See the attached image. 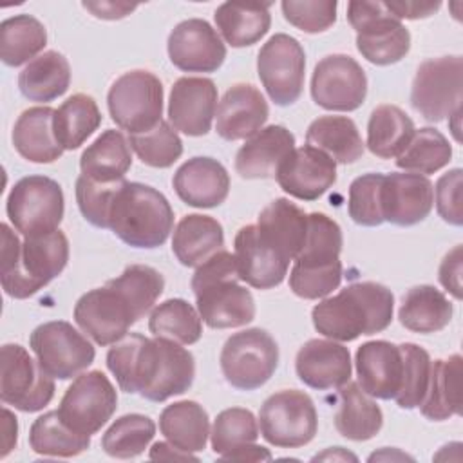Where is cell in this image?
<instances>
[{
    "label": "cell",
    "mask_w": 463,
    "mask_h": 463,
    "mask_svg": "<svg viewBox=\"0 0 463 463\" xmlns=\"http://www.w3.org/2000/svg\"><path fill=\"white\" fill-rule=\"evenodd\" d=\"M107 367L121 391L157 403L186 392L195 376L194 354L183 344L139 333H128L112 344Z\"/></svg>",
    "instance_id": "obj_1"
},
{
    "label": "cell",
    "mask_w": 463,
    "mask_h": 463,
    "mask_svg": "<svg viewBox=\"0 0 463 463\" xmlns=\"http://www.w3.org/2000/svg\"><path fill=\"white\" fill-rule=\"evenodd\" d=\"M165 289L163 275L152 266L130 264L103 288L83 293L74 306V322L98 345H112L128 335Z\"/></svg>",
    "instance_id": "obj_2"
},
{
    "label": "cell",
    "mask_w": 463,
    "mask_h": 463,
    "mask_svg": "<svg viewBox=\"0 0 463 463\" xmlns=\"http://www.w3.org/2000/svg\"><path fill=\"white\" fill-rule=\"evenodd\" d=\"M394 295L378 282H353L340 293L318 302L313 311L315 329L336 342L374 335L392 322Z\"/></svg>",
    "instance_id": "obj_3"
},
{
    "label": "cell",
    "mask_w": 463,
    "mask_h": 463,
    "mask_svg": "<svg viewBox=\"0 0 463 463\" xmlns=\"http://www.w3.org/2000/svg\"><path fill=\"white\" fill-rule=\"evenodd\" d=\"M0 280L4 291L13 298H27L56 279L69 260V241L61 230L25 237L2 224Z\"/></svg>",
    "instance_id": "obj_4"
},
{
    "label": "cell",
    "mask_w": 463,
    "mask_h": 463,
    "mask_svg": "<svg viewBox=\"0 0 463 463\" xmlns=\"http://www.w3.org/2000/svg\"><path fill=\"white\" fill-rule=\"evenodd\" d=\"M239 280L235 257L226 250L197 266L190 286L197 311L208 327L232 329L255 318L253 295Z\"/></svg>",
    "instance_id": "obj_5"
},
{
    "label": "cell",
    "mask_w": 463,
    "mask_h": 463,
    "mask_svg": "<svg viewBox=\"0 0 463 463\" xmlns=\"http://www.w3.org/2000/svg\"><path fill=\"white\" fill-rule=\"evenodd\" d=\"M174 228V210L156 188L121 181L109 213V230L132 248H157Z\"/></svg>",
    "instance_id": "obj_6"
},
{
    "label": "cell",
    "mask_w": 463,
    "mask_h": 463,
    "mask_svg": "<svg viewBox=\"0 0 463 463\" xmlns=\"http://www.w3.org/2000/svg\"><path fill=\"white\" fill-rule=\"evenodd\" d=\"M347 20L356 31L358 52L374 65H391L405 58L411 33L385 2H349Z\"/></svg>",
    "instance_id": "obj_7"
},
{
    "label": "cell",
    "mask_w": 463,
    "mask_h": 463,
    "mask_svg": "<svg viewBox=\"0 0 463 463\" xmlns=\"http://www.w3.org/2000/svg\"><path fill=\"white\" fill-rule=\"evenodd\" d=\"M107 107L112 121L128 136L148 132L163 119V83L150 71H128L110 85Z\"/></svg>",
    "instance_id": "obj_8"
},
{
    "label": "cell",
    "mask_w": 463,
    "mask_h": 463,
    "mask_svg": "<svg viewBox=\"0 0 463 463\" xmlns=\"http://www.w3.org/2000/svg\"><path fill=\"white\" fill-rule=\"evenodd\" d=\"M5 212L24 237L56 232L65 212L63 190L47 175L22 177L7 195Z\"/></svg>",
    "instance_id": "obj_9"
},
{
    "label": "cell",
    "mask_w": 463,
    "mask_h": 463,
    "mask_svg": "<svg viewBox=\"0 0 463 463\" xmlns=\"http://www.w3.org/2000/svg\"><path fill=\"white\" fill-rule=\"evenodd\" d=\"M221 371L226 382L239 391H255L262 387L279 365V345L275 338L251 327L233 333L221 351Z\"/></svg>",
    "instance_id": "obj_10"
},
{
    "label": "cell",
    "mask_w": 463,
    "mask_h": 463,
    "mask_svg": "<svg viewBox=\"0 0 463 463\" xmlns=\"http://www.w3.org/2000/svg\"><path fill=\"white\" fill-rule=\"evenodd\" d=\"M262 438L280 449L307 445L318 429V416L309 394L284 389L268 396L259 411Z\"/></svg>",
    "instance_id": "obj_11"
},
{
    "label": "cell",
    "mask_w": 463,
    "mask_h": 463,
    "mask_svg": "<svg viewBox=\"0 0 463 463\" xmlns=\"http://www.w3.org/2000/svg\"><path fill=\"white\" fill-rule=\"evenodd\" d=\"M461 56L430 58L420 63L411 89V105L430 123H439L461 109Z\"/></svg>",
    "instance_id": "obj_12"
},
{
    "label": "cell",
    "mask_w": 463,
    "mask_h": 463,
    "mask_svg": "<svg viewBox=\"0 0 463 463\" xmlns=\"http://www.w3.org/2000/svg\"><path fill=\"white\" fill-rule=\"evenodd\" d=\"M29 347L40 367L58 380L76 378L96 356L90 340L65 320L40 324L29 336Z\"/></svg>",
    "instance_id": "obj_13"
},
{
    "label": "cell",
    "mask_w": 463,
    "mask_h": 463,
    "mask_svg": "<svg viewBox=\"0 0 463 463\" xmlns=\"http://www.w3.org/2000/svg\"><path fill=\"white\" fill-rule=\"evenodd\" d=\"M0 398L22 412H38L51 403L54 382L20 344L0 349Z\"/></svg>",
    "instance_id": "obj_14"
},
{
    "label": "cell",
    "mask_w": 463,
    "mask_h": 463,
    "mask_svg": "<svg viewBox=\"0 0 463 463\" xmlns=\"http://www.w3.org/2000/svg\"><path fill=\"white\" fill-rule=\"evenodd\" d=\"M118 392L101 371L78 374L65 391L58 414L60 420L81 436L96 434L116 412Z\"/></svg>",
    "instance_id": "obj_15"
},
{
    "label": "cell",
    "mask_w": 463,
    "mask_h": 463,
    "mask_svg": "<svg viewBox=\"0 0 463 463\" xmlns=\"http://www.w3.org/2000/svg\"><path fill=\"white\" fill-rule=\"evenodd\" d=\"M306 54L300 42L286 33L273 34L257 54V74L271 101L293 105L304 89Z\"/></svg>",
    "instance_id": "obj_16"
},
{
    "label": "cell",
    "mask_w": 463,
    "mask_h": 463,
    "mask_svg": "<svg viewBox=\"0 0 463 463\" xmlns=\"http://www.w3.org/2000/svg\"><path fill=\"white\" fill-rule=\"evenodd\" d=\"M367 96V76L362 65L347 54L322 58L311 76V98L326 109L351 112L362 107Z\"/></svg>",
    "instance_id": "obj_17"
},
{
    "label": "cell",
    "mask_w": 463,
    "mask_h": 463,
    "mask_svg": "<svg viewBox=\"0 0 463 463\" xmlns=\"http://www.w3.org/2000/svg\"><path fill=\"white\" fill-rule=\"evenodd\" d=\"M170 61L184 72H215L226 58L221 34L201 18L177 24L168 36Z\"/></svg>",
    "instance_id": "obj_18"
},
{
    "label": "cell",
    "mask_w": 463,
    "mask_h": 463,
    "mask_svg": "<svg viewBox=\"0 0 463 463\" xmlns=\"http://www.w3.org/2000/svg\"><path fill=\"white\" fill-rule=\"evenodd\" d=\"M217 112V87L210 78H179L168 98V123L186 136H204Z\"/></svg>",
    "instance_id": "obj_19"
},
{
    "label": "cell",
    "mask_w": 463,
    "mask_h": 463,
    "mask_svg": "<svg viewBox=\"0 0 463 463\" xmlns=\"http://www.w3.org/2000/svg\"><path fill=\"white\" fill-rule=\"evenodd\" d=\"M275 179L291 197L315 201L336 183V163L326 152L304 145L280 163Z\"/></svg>",
    "instance_id": "obj_20"
},
{
    "label": "cell",
    "mask_w": 463,
    "mask_h": 463,
    "mask_svg": "<svg viewBox=\"0 0 463 463\" xmlns=\"http://www.w3.org/2000/svg\"><path fill=\"white\" fill-rule=\"evenodd\" d=\"M380 204L383 221L396 226H414L434 206V184L421 174L392 172L383 177Z\"/></svg>",
    "instance_id": "obj_21"
},
{
    "label": "cell",
    "mask_w": 463,
    "mask_h": 463,
    "mask_svg": "<svg viewBox=\"0 0 463 463\" xmlns=\"http://www.w3.org/2000/svg\"><path fill=\"white\" fill-rule=\"evenodd\" d=\"M358 385L378 400H394L402 387L403 356L400 345L387 340H371L356 349Z\"/></svg>",
    "instance_id": "obj_22"
},
{
    "label": "cell",
    "mask_w": 463,
    "mask_h": 463,
    "mask_svg": "<svg viewBox=\"0 0 463 463\" xmlns=\"http://www.w3.org/2000/svg\"><path fill=\"white\" fill-rule=\"evenodd\" d=\"M233 248L239 279L248 286L271 289L286 279L289 260L262 241L257 224L242 226L235 235Z\"/></svg>",
    "instance_id": "obj_23"
},
{
    "label": "cell",
    "mask_w": 463,
    "mask_h": 463,
    "mask_svg": "<svg viewBox=\"0 0 463 463\" xmlns=\"http://www.w3.org/2000/svg\"><path fill=\"white\" fill-rule=\"evenodd\" d=\"M295 371L300 382L311 389H340L351 380L349 349L335 340H307L297 353Z\"/></svg>",
    "instance_id": "obj_24"
},
{
    "label": "cell",
    "mask_w": 463,
    "mask_h": 463,
    "mask_svg": "<svg viewBox=\"0 0 463 463\" xmlns=\"http://www.w3.org/2000/svg\"><path fill=\"white\" fill-rule=\"evenodd\" d=\"M269 109L260 90L250 83L232 85L217 105L215 130L226 141L250 139L268 121Z\"/></svg>",
    "instance_id": "obj_25"
},
{
    "label": "cell",
    "mask_w": 463,
    "mask_h": 463,
    "mask_svg": "<svg viewBox=\"0 0 463 463\" xmlns=\"http://www.w3.org/2000/svg\"><path fill=\"white\" fill-rule=\"evenodd\" d=\"M177 197L194 208H215L226 201L230 175L213 157H192L184 161L172 179Z\"/></svg>",
    "instance_id": "obj_26"
},
{
    "label": "cell",
    "mask_w": 463,
    "mask_h": 463,
    "mask_svg": "<svg viewBox=\"0 0 463 463\" xmlns=\"http://www.w3.org/2000/svg\"><path fill=\"white\" fill-rule=\"evenodd\" d=\"M295 148V136L282 125L260 128L235 154V172L242 179L275 177L280 163Z\"/></svg>",
    "instance_id": "obj_27"
},
{
    "label": "cell",
    "mask_w": 463,
    "mask_h": 463,
    "mask_svg": "<svg viewBox=\"0 0 463 463\" xmlns=\"http://www.w3.org/2000/svg\"><path fill=\"white\" fill-rule=\"evenodd\" d=\"M257 230L268 246L291 262L304 244L307 213L289 199L279 197L259 213Z\"/></svg>",
    "instance_id": "obj_28"
},
{
    "label": "cell",
    "mask_w": 463,
    "mask_h": 463,
    "mask_svg": "<svg viewBox=\"0 0 463 463\" xmlns=\"http://www.w3.org/2000/svg\"><path fill=\"white\" fill-rule=\"evenodd\" d=\"M224 250V232L217 219L203 213L184 215L172 237V251L186 268H197Z\"/></svg>",
    "instance_id": "obj_29"
},
{
    "label": "cell",
    "mask_w": 463,
    "mask_h": 463,
    "mask_svg": "<svg viewBox=\"0 0 463 463\" xmlns=\"http://www.w3.org/2000/svg\"><path fill=\"white\" fill-rule=\"evenodd\" d=\"M52 119L54 109L51 107H31L18 116L11 139L24 159L31 163H52L63 154L52 130Z\"/></svg>",
    "instance_id": "obj_30"
},
{
    "label": "cell",
    "mask_w": 463,
    "mask_h": 463,
    "mask_svg": "<svg viewBox=\"0 0 463 463\" xmlns=\"http://www.w3.org/2000/svg\"><path fill=\"white\" fill-rule=\"evenodd\" d=\"M383 425L380 405L362 391L358 382H347L338 391L335 427L338 434L353 441L374 438Z\"/></svg>",
    "instance_id": "obj_31"
},
{
    "label": "cell",
    "mask_w": 463,
    "mask_h": 463,
    "mask_svg": "<svg viewBox=\"0 0 463 463\" xmlns=\"http://www.w3.org/2000/svg\"><path fill=\"white\" fill-rule=\"evenodd\" d=\"M461 369L463 358L459 354L430 364L427 392L420 403V411L427 420L443 421L461 414Z\"/></svg>",
    "instance_id": "obj_32"
},
{
    "label": "cell",
    "mask_w": 463,
    "mask_h": 463,
    "mask_svg": "<svg viewBox=\"0 0 463 463\" xmlns=\"http://www.w3.org/2000/svg\"><path fill=\"white\" fill-rule=\"evenodd\" d=\"M132 166L128 139L114 128L101 132L81 154V175L98 183H116L125 179Z\"/></svg>",
    "instance_id": "obj_33"
},
{
    "label": "cell",
    "mask_w": 463,
    "mask_h": 463,
    "mask_svg": "<svg viewBox=\"0 0 463 463\" xmlns=\"http://www.w3.org/2000/svg\"><path fill=\"white\" fill-rule=\"evenodd\" d=\"M71 85V65L58 51H45L29 61L20 76L18 89L29 101L49 103L67 92Z\"/></svg>",
    "instance_id": "obj_34"
},
{
    "label": "cell",
    "mask_w": 463,
    "mask_h": 463,
    "mask_svg": "<svg viewBox=\"0 0 463 463\" xmlns=\"http://www.w3.org/2000/svg\"><path fill=\"white\" fill-rule=\"evenodd\" d=\"M159 430L174 447L186 452H201L210 436V418L197 402L181 400L161 411Z\"/></svg>",
    "instance_id": "obj_35"
},
{
    "label": "cell",
    "mask_w": 463,
    "mask_h": 463,
    "mask_svg": "<svg viewBox=\"0 0 463 463\" xmlns=\"http://www.w3.org/2000/svg\"><path fill=\"white\" fill-rule=\"evenodd\" d=\"M306 143L326 152L335 163L349 165L364 156V141L356 123L347 116H320L306 132Z\"/></svg>",
    "instance_id": "obj_36"
},
{
    "label": "cell",
    "mask_w": 463,
    "mask_h": 463,
    "mask_svg": "<svg viewBox=\"0 0 463 463\" xmlns=\"http://www.w3.org/2000/svg\"><path fill=\"white\" fill-rule=\"evenodd\" d=\"M452 311L450 300L439 289L429 284H420L403 295L398 318L405 329L427 335L447 327Z\"/></svg>",
    "instance_id": "obj_37"
},
{
    "label": "cell",
    "mask_w": 463,
    "mask_h": 463,
    "mask_svg": "<svg viewBox=\"0 0 463 463\" xmlns=\"http://www.w3.org/2000/svg\"><path fill=\"white\" fill-rule=\"evenodd\" d=\"M269 5L271 4H221L213 13L219 34L232 47H250L257 43L269 31Z\"/></svg>",
    "instance_id": "obj_38"
},
{
    "label": "cell",
    "mask_w": 463,
    "mask_h": 463,
    "mask_svg": "<svg viewBox=\"0 0 463 463\" xmlns=\"http://www.w3.org/2000/svg\"><path fill=\"white\" fill-rule=\"evenodd\" d=\"M344 237L336 221L326 213H307V232L304 244L295 257L293 268L298 269H327L340 264Z\"/></svg>",
    "instance_id": "obj_39"
},
{
    "label": "cell",
    "mask_w": 463,
    "mask_h": 463,
    "mask_svg": "<svg viewBox=\"0 0 463 463\" xmlns=\"http://www.w3.org/2000/svg\"><path fill=\"white\" fill-rule=\"evenodd\" d=\"M416 128L412 119L396 105H378L367 123V148L380 159L398 157Z\"/></svg>",
    "instance_id": "obj_40"
},
{
    "label": "cell",
    "mask_w": 463,
    "mask_h": 463,
    "mask_svg": "<svg viewBox=\"0 0 463 463\" xmlns=\"http://www.w3.org/2000/svg\"><path fill=\"white\" fill-rule=\"evenodd\" d=\"M101 125V112L92 96L78 92L67 98L56 110L52 130L63 150L80 148Z\"/></svg>",
    "instance_id": "obj_41"
},
{
    "label": "cell",
    "mask_w": 463,
    "mask_h": 463,
    "mask_svg": "<svg viewBox=\"0 0 463 463\" xmlns=\"http://www.w3.org/2000/svg\"><path fill=\"white\" fill-rule=\"evenodd\" d=\"M47 45V31L31 14H14L0 24V58L9 67L33 61Z\"/></svg>",
    "instance_id": "obj_42"
},
{
    "label": "cell",
    "mask_w": 463,
    "mask_h": 463,
    "mask_svg": "<svg viewBox=\"0 0 463 463\" xmlns=\"http://www.w3.org/2000/svg\"><path fill=\"white\" fill-rule=\"evenodd\" d=\"M29 445L36 454L72 458L90 447V436H81L71 430L58 411H49L38 416L29 429Z\"/></svg>",
    "instance_id": "obj_43"
},
{
    "label": "cell",
    "mask_w": 463,
    "mask_h": 463,
    "mask_svg": "<svg viewBox=\"0 0 463 463\" xmlns=\"http://www.w3.org/2000/svg\"><path fill=\"white\" fill-rule=\"evenodd\" d=\"M148 329L154 336H165L183 345H192L199 342L203 335V318L186 300L168 298L152 309Z\"/></svg>",
    "instance_id": "obj_44"
},
{
    "label": "cell",
    "mask_w": 463,
    "mask_h": 463,
    "mask_svg": "<svg viewBox=\"0 0 463 463\" xmlns=\"http://www.w3.org/2000/svg\"><path fill=\"white\" fill-rule=\"evenodd\" d=\"M452 157L449 139L436 128L423 127L414 132L405 150L396 157V166L412 174H434L447 166Z\"/></svg>",
    "instance_id": "obj_45"
},
{
    "label": "cell",
    "mask_w": 463,
    "mask_h": 463,
    "mask_svg": "<svg viewBox=\"0 0 463 463\" xmlns=\"http://www.w3.org/2000/svg\"><path fill=\"white\" fill-rule=\"evenodd\" d=\"M156 434V423L145 414H125L118 418L101 436V449L118 459L137 458L145 452Z\"/></svg>",
    "instance_id": "obj_46"
},
{
    "label": "cell",
    "mask_w": 463,
    "mask_h": 463,
    "mask_svg": "<svg viewBox=\"0 0 463 463\" xmlns=\"http://www.w3.org/2000/svg\"><path fill=\"white\" fill-rule=\"evenodd\" d=\"M128 145L139 161L152 168H168L183 154V141L177 130L165 119L148 132L130 134Z\"/></svg>",
    "instance_id": "obj_47"
},
{
    "label": "cell",
    "mask_w": 463,
    "mask_h": 463,
    "mask_svg": "<svg viewBox=\"0 0 463 463\" xmlns=\"http://www.w3.org/2000/svg\"><path fill=\"white\" fill-rule=\"evenodd\" d=\"M259 438V423L251 411L242 407L224 409L213 420L210 432L212 450L217 456L226 454L228 450L244 445L255 443Z\"/></svg>",
    "instance_id": "obj_48"
},
{
    "label": "cell",
    "mask_w": 463,
    "mask_h": 463,
    "mask_svg": "<svg viewBox=\"0 0 463 463\" xmlns=\"http://www.w3.org/2000/svg\"><path fill=\"white\" fill-rule=\"evenodd\" d=\"M400 349L403 356V376L400 392L396 394L394 402L402 409H414L420 407L427 392L432 360L423 347L412 342L400 344Z\"/></svg>",
    "instance_id": "obj_49"
},
{
    "label": "cell",
    "mask_w": 463,
    "mask_h": 463,
    "mask_svg": "<svg viewBox=\"0 0 463 463\" xmlns=\"http://www.w3.org/2000/svg\"><path fill=\"white\" fill-rule=\"evenodd\" d=\"M383 177H385L383 174L373 172V174H364L351 183L347 212L356 224L373 228L383 222L382 204H380Z\"/></svg>",
    "instance_id": "obj_50"
},
{
    "label": "cell",
    "mask_w": 463,
    "mask_h": 463,
    "mask_svg": "<svg viewBox=\"0 0 463 463\" xmlns=\"http://www.w3.org/2000/svg\"><path fill=\"white\" fill-rule=\"evenodd\" d=\"M121 181L98 183L87 175L76 179V203L85 221L96 228H109L110 206Z\"/></svg>",
    "instance_id": "obj_51"
},
{
    "label": "cell",
    "mask_w": 463,
    "mask_h": 463,
    "mask_svg": "<svg viewBox=\"0 0 463 463\" xmlns=\"http://www.w3.org/2000/svg\"><path fill=\"white\" fill-rule=\"evenodd\" d=\"M280 7L293 27L315 34L327 31L336 22L338 4L335 0H284Z\"/></svg>",
    "instance_id": "obj_52"
},
{
    "label": "cell",
    "mask_w": 463,
    "mask_h": 463,
    "mask_svg": "<svg viewBox=\"0 0 463 463\" xmlns=\"http://www.w3.org/2000/svg\"><path fill=\"white\" fill-rule=\"evenodd\" d=\"M342 262L327 269H298L291 268L289 288L291 291L306 300H317L327 297L342 282Z\"/></svg>",
    "instance_id": "obj_53"
},
{
    "label": "cell",
    "mask_w": 463,
    "mask_h": 463,
    "mask_svg": "<svg viewBox=\"0 0 463 463\" xmlns=\"http://www.w3.org/2000/svg\"><path fill=\"white\" fill-rule=\"evenodd\" d=\"M461 168H452L447 174H443L436 186V210L439 217L454 226H461L463 215H461Z\"/></svg>",
    "instance_id": "obj_54"
},
{
    "label": "cell",
    "mask_w": 463,
    "mask_h": 463,
    "mask_svg": "<svg viewBox=\"0 0 463 463\" xmlns=\"http://www.w3.org/2000/svg\"><path fill=\"white\" fill-rule=\"evenodd\" d=\"M463 248L461 244L454 246L445 259L439 264V282L441 286L450 291L454 295V298H461V262H463V255H461Z\"/></svg>",
    "instance_id": "obj_55"
},
{
    "label": "cell",
    "mask_w": 463,
    "mask_h": 463,
    "mask_svg": "<svg viewBox=\"0 0 463 463\" xmlns=\"http://www.w3.org/2000/svg\"><path fill=\"white\" fill-rule=\"evenodd\" d=\"M387 9L398 18H409V20H418V18H427L434 14L439 9V2H385Z\"/></svg>",
    "instance_id": "obj_56"
},
{
    "label": "cell",
    "mask_w": 463,
    "mask_h": 463,
    "mask_svg": "<svg viewBox=\"0 0 463 463\" xmlns=\"http://www.w3.org/2000/svg\"><path fill=\"white\" fill-rule=\"evenodd\" d=\"M87 11H90L96 18L103 20H119L130 14L137 5L136 4H127V2H83L81 4Z\"/></svg>",
    "instance_id": "obj_57"
},
{
    "label": "cell",
    "mask_w": 463,
    "mask_h": 463,
    "mask_svg": "<svg viewBox=\"0 0 463 463\" xmlns=\"http://www.w3.org/2000/svg\"><path fill=\"white\" fill-rule=\"evenodd\" d=\"M219 458L226 459V461H268V459H271V452L264 447H259L253 443H244V445H239V447L228 450L226 454H222Z\"/></svg>",
    "instance_id": "obj_58"
},
{
    "label": "cell",
    "mask_w": 463,
    "mask_h": 463,
    "mask_svg": "<svg viewBox=\"0 0 463 463\" xmlns=\"http://www.w3.org/2000/svg\"><path fill=\"white\" fill-rule=\"evenodd\" d=\"M150 459H177V461H197V458L192 454V452H186V450H181L177 447H174L172 443H166V441H157L152 445L150 449Z\"/></svg>",
    "instance_id": "obj_59"
},
{
    "label": "cell",
    "mask_w": 463,
    "mask_h": 463,
    "mask_svg": "<svg viewBox=\"0 0 463 463\" xmlns=\"http://www.w3.org/2000/svg\"><path fill=\"white\" fill-rule=\"evenodd\" d=\"M4 427H5V441H4V450H2V458H5L13 447L16 445V432H18V425H16V418L11 414L9 409H4Z\"/></svg>",
    "instance_id": "obj_60"
},
{
    "label": "cell",
    "mask_w": 463,
    "mask_h": 463,
    "mask_svg": "<svg viewBox=\"0 0 463 463\" xmlns=\"http://www.w3.org/2000/svg\"><path fill=\"white\" fill-rule=\"evenodd\" d=\"M313 459H353L356 461V456L351 452H345L342 447H331L322 454H317Z\"/></svg>",
    "instance_id": "obj_61"
}]
</instances>
